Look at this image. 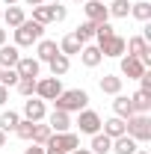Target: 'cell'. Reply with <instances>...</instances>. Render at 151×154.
I'll use <instances>...</instances> for the list:
<instances>
[{
	"instance_id": "e0dca14e",
	"label": "cell",
	"mask_w": 151,
	"mask_h": 154,
	"mask_svg": "<svg viewBox=\"0 0 151 154\" xmlns=\"http://www.w3.org/2000/svg\"><path fill=\"white\" fill-rule=\"evenodd\" d=\"M18 59H21V54L15 45H0V68H15Z\"/></svg>"
},
{
	"instance_id": "1f68e13d",
	"label": "cell",
	"mask_w": 151,
	"mask_h": 154,
	"mask_svg": "<svg viewBox=\"0 0 151 154\" xmlns=\"http://www.w3.org/2000/svg\"><path fill=\"white\" fill-rule=\"evenodd\" d=\"M21 122L18 113H12V110H6V113H0V131L6 134V131H15V125Z\"/></svg>"
},
{
	"instance_id": "74e56055",
	"label": "cell",
	"mask_w": 151,
	"mask_h": 154,
	"mask_svg": "<svg viewBox=\"0 0 151 154\" xmlns=\"http://www.w3.org/2000/svg\"><path fill=\"white\" fill-rule=\"evenodd\" d=\"M45 154H65V151H59V148H54V145H45Z\"/></svg>"
},
{
	"instance_id": "277c9868",
	"label": "cell",
	"mask_w": 151,
	"mask_h": 154,
	"mask_svg": "<svg viewBox=\"0 0 151 154\" xmlns=\"http://www.w3.org/2000/svg\"><path fill=\"white\" fill-rule=\"evenodd\" d=\"M68 18V9L59 6V3H42V6H33V21L36 24H51V21H65Z\"/></svg>"
},
{
	"instance_id": "44dd1931",
	"label": "cell",
	"mask_w": 151,
	"mask_h": 154,
	"mask_svg": "<svg viewBox=\"0 0 151 154\" xmlns=\"http://www.w3.org/2000/svg\"><path fill=\"white\" fill-rule=\"evenodd\" d=\"M131 104H133V113H145L148 116V110H151V92H133L131 95Z\"/></svg>"
},
{
	"instance_id": "e575fe53",
	"label": "cell",
	"mask_w": 151,
	"mask_h": 154,
	"mask_svg": "<svg viewBox=\"0 0 151 154\" xmlns=\"http://www.w3.org/2000/svg\"><path fill=\"white\" fill-rule=\"evenodd\" d=\"M139 89H142V92H151V74H148V71L139 77Z\"/></svg>"
},
{
	"instance_id": "836d02e7",
	"label": "cell",
	"mask_w": 151,
	"mask_h": 154,
	"mask_svg": "<svg viewBox=\"0 0 151 154\" xmlns=\"http://www.w3.org/2000/svg\"><path fill=\"white\" fill-rule=\"evenodd\" d=\"M15 83H18V71H15V68H0V86L9 89V86H15Z\"/></svg>"
},
{
	"instance_id": "30bf717a",
	"label": "cell",
	"mask_w": 151,
	"mask_h": 154,
	"mask_svg": "<svg viewBox=\"0 0 151 154\" xmlns=\"http://www.w3.org/2000/svg\"><path fill=\"white\" fill-rule=\"evenodd\" d=\"M83 9H86V21H92V24L110 21V12H107L104 0H83Z\"/></svg>"
},
{
	"instance_id": "8d00e7d4",
	"label": "cell",
	"mask_w": 151,
	"mask_h": 154,
	"mask_svg": "<svg viewBox=\"0 0 151 154\" xmlns=\"http://www.w3.org/2000/svg\"><path fill=\"white\" fill-rule=\"evenodd\" d=\"M6 101H9V89H6V86H0V104H6Z\"/></svg>"
},
{
	"instance_id": "d6a6232c",
	"label": "cell",
	"mask_w": 151,
	"mask_h": 154,
	"mask_svg": "<svg viewBox=\"0 0 151 154\" xmlns=\"http://www.w3.org/2000/svg\"><path fill=\"white\" fill-rule=\"evenodd\" d=\"M51 136H54L51 125H39V122H36V131H33V142H36V145H45V142H48Z\"/></svg>"
},
{
	"instance_id": "7a4b0ae2",
	"label": "cell",
	"mask_w": 151,
	"mask_h": 154,
	"mask_svg": "<svg viewBox=\"0 0 151 154\" xmlns=\"http://www.w3.org/2000/svg\"><path fill=\"white\" fill-rule=\"evenodd\" d=\"M125 134L136 139V142H148L151 139V119L145 113H133L128 122H125Z\"/></svg>"
},
{
	"instance_id": "ffe728a7",
	"label": "cell",
	"mask_w": 151,
	"mask_h": 154,
	"mask_svg": "<svg viewBox=\"0 0 151 154\" xmlns=\"http://www.w3.org/2000/svg\"><path fill=\"white\" fill-rule=\"evenodd\" d=\"M0 21H6V24L15 30V27H21V24L27 21V15H24L21 6H9V9H3V18H0Z\"/></svg>"
},
{
	"instance_id": "8992f818",
	"label": "cell",
	"mask_w": 151,
	"mask_h": 154,
	"mask_svg": "<svg viewBox=\"0 0 151 154\" xmlns=\"http://www.w3.org/2000/svg\"><path fill=\"white\" fill-rule=\"evenodd\" d=\"M62 92V83H59V77H42V80H36V95L42 98V101H54V98Z\"/></svg>"
},
{
	"instance_id": "8fae6325",
	"label": "cell",
	"mask_w": 151,
	"mask_h": 154,
	"mask_svg": "<svg viewBox=\"0 0 151 154\" xmlns=\"http://www.w3.org/2000/svg\"><path fill=\"white\" fill-rule=\"evenodd\" d=\"M119 59H122V65H119V68H122V74L128 77V80H139V77L148 71V68H145L136 57H131V54H128V57H119Z\"/></svg>"
},
{
	"instance_id": "ba28073f",
	"label": "cell",
	"mask_w": 151,
	"mask_h": 154,
	"mask_svg": "<svg viewBox=\"0 0 151 154\" xmlns=\"http://www.w3.org/2000/svg\"><path fill=\"white\" fill-rule=\"evenodd\" d=\"M77 128H80V134H101V116L95 113V110H80V119H77Z\"/></svg>"
},
{
	"instance_id": "7c38bea8",
	"label": "cell",
	"mask_w": 151,
	"mask_h": 154,
	"mask_svg": "<svg viewBox=\"0 0 151 154\" xmlns=\"http://www.w3.org/2000/svg\"><path fill=\"white\" fill-rule=\"evenodd\" d=\"M45 116H48V110H45V101H42V98L24 101V119H27V122H42Z\"/></svg>"
},
{
	"instance_id": "484cf974",
	"label": "cell",
	"mask_w": 151,
	"mask_h": 154,
	"mask_svg": "<svg viewBox=\"0 0 151 154\" xmlns=\"http://www.w3.org/2000/svg\"><path fill=\"white\" fill-rule=\"evenodd\" d=\"M131 15H133L136 21H142V24H148V21H151V3H148V0L133 3V6H131Z\"/></svg>"
},
{
	"instance_id": "d590c367",
	"label": "cell",
	"mask_w": 151,
	"mask_h": 154,
	"mask_svg": "<svg viewBox=\"0 0 151 154\" xmlns=\"http://www.w3.org/2000/svg\"><path fill=\"white\" fill-rule=\"evenodd\" d=\"M24 154H45V145H36V142H33V145H30Z\"/></svg>"
},
{
	"instance_id": "9c48e42d",
	"label": "cell",
	"mask_w": 151,
	"mask_h": 154,
	"mask_svg": "<svg viewBox=\"0 0 151 154\" xmlns=\"http://www.w3.org/2000/svg\"><path fill=\"white\" fill-rule=\"evenodd\" d=\"M45 145H54V148H59V151H74V148H80V136L71 134V131H65V134H54Z\"/></svg>"
},
{
	"instance_id": "5bb4252c",
	"label": "cell",
	"mask_w": 151,
	"mask_h": 154,
	"mask_svg": "<svg viewBox=\"0 0 151 154\" xmlns=\"http://www.w3.org/2000/svg\"><path fill=\"white\" fill-rule=\"evenodd\" d=\"M48 125H51V131H54V134H65V131H71V113L54 110V113L48 116Z\"/></svg>"
},
{
	"instance_id": "d4e9b609",
	"label": "cell",
	"mask_w": 151,
	"mask_h": 154,
	"mask_svg": "<svg viewBox=\"0 0 151 154\" xmlns=\"http://www.w3.org/2000/svg\"><path fill=\"white\" fill-rule=\"evenodd\" d=\"M110 148H113V139L107 134H95L92 136V148H89L92 154H110Z\"/></svg>"
},
{
	"instance_id": "7bdbcfd3",
	"label": "cell",
	"mask_w": 151,
	"mask_h": 154,
	"mask_svg": "<svg viewBox=\"0 0 151 154\" xmlns=\"http://www.w3.org/2000/svg\"><path fill=\"white\" fill-rule=\"evenodd\" d=\"M3 3H6V6H15V3H18V0H3Z\"/></svg>"
},
{
	"instance_id": "ab89813d",
	"label": "cell",
	"mask_w": 151,
	"mask_h": 154,
	"mask_svg": "<svg viewBox=\"0 0 151 154\" xmlns=\"http://www.w3.org/2000/svg\"><path fill=\"white\" fill-rule=\"evenodd\" d=\"M24 3H27V6H42L45 0H24Z\"/></svg>"
},
{
	"instance_id": "9a60e30c",
	"label": "cell",
	"mask_w": 151,
	"mask_h": 154,
	"mask_svg": "<svg viewBox=\"0 0 151 154\" xmlns=\"http://www.w3.org/2000/svg\"><path fill=\"white\" fill-rule=\"evenodd\" d=\"M36 54H39V62H51V59L59 54V45L57 42H51V38H39L36 42Z\"/></svg>"
},
{
	"instance_id": "7402d4cb",
	"label": "cell",
	"mask_w": 151,
	"mask_h": 154,
	"mask_svg": "<svg viewBox=\"0 0 151 154\" xmlns=\"http://www.w3.org/2000/svg\"><path fill=\"white\" fill-rule=\"evenodd\" d=\"M101 128H104V134L110 136V139H116V136H122V134H125V119H119V116H113V119L101 122Z\"/></svg>"
},
{
	"instance_id": "4dcf8cb0",
	"label": "cell",
	"mask_w": 151,
	"mask_h": 154,
	"mask_svg": "<svg viewBox=\"0 0 151 154\" xmlns=\"http://www.w3.org/2000/svg\"><path fill=\"white\" fill-rule=\"evenodd\" d=\"M15 89H18L24 98H33V95H36V80H33V77H18Z\"/></svg>"
},
{
	"instance_id": "d6986e66",
	"label": "cell",
	"mask_w": 151,
	"mask_h": 154,
	"mask_svg": "<svg viewBox=\"0 0 151 154\" xmlns=\"http://www.w3.org/2000/svg\"><path fill=\"white\" fill-rule=\"evenodd\" d=\"M101 51H98V45H83V51H80V62L86 65V68H95V65H101Z\"/></svg>"
},
{
	"instance_id": "2e32d148",
	"label": "cell",
	"mask_w": 151,
	"mask_h": 154,
	"mask_svg": "<svg viewBox=\"0 0 151 154\" xmlns=\"http://www.w3.org/2000/svg\"><path fill=\"white\" fill-rule=\"evenodd\" d=\"M110 151H113V154H136V151H139V142L131 139L128 134H122V136L113 139V148H110Z\"/></svg>"
},
{
	"instance_id": "bcb514c9",
	"label": "cell",
	"mask_w": 151,
	"mask_h": 154,
	"mask_svg": "<svg viewBox=\"0 0 151 154\" xmlns=\"http://www.w3.org/2000/svg\"><path fill=\"white\" fill-rule=\"evenodd\" d=\"M0 18H3V9H0Z\"/></svg>"
},
{
	"instance_id": "4316f807",
	"label": "cell",
	"mask_w": 151,
	"mask_h": 154,
	"mask_svg": "<svg viewBox=\"0 0 151 154\" xmlns=\"http://www.w3.org/2000/svg\"><path fill=\"white\" fill-rule=\"evenodd\" d=\"M74 38L80 42V45H89V42L95 38V24L92 21H83V24L74 30Z\"/></svg>"
},
{
	"instance_id": "83f0119b",
	"label": "cell",
	"mask_w": 151,
	"mask_h": 154,
	"mask_svg": "<svg viewBox=\"0 0 151 154\" xmlns=\"http://www.w3.org/2000/svg\"><path fill=\"white\" fill-rule=\"evenodd\" d=\"M80 51H83V45L74 38V33H71V36H65L62 42H59V54H65V57H71V54H80Z\"/></svg>"
},
{
	"instance_id": "60d3db41",
	"label": "cell",
	"mask_w": 151,
	"mask_h": 154,
	"mask_svg": "<svg viewBox=\"0 0 151 154\" xmlns=\"http://www.w3.org/2000/svg\"><path fill=\"white\" fill-rule=\"evenodd\" d=\"M0 45H6V30L0 27Z\"/></svg>"
},
{
	"instance_id": "603a6c76",
	"label": "cell",
	"mask_w": 151,
	"mask_h": 154,
	"mask_svg": "<svg viewBox=\"0 0 151 154\" xmlns=\"http://www.w3.org/2000/svg\"><path fill=\"white\" fill-rule=\"evenodd\" d=\"M101 92H104V95H119V92H122V77L104 74L101 77Z\"/></svg>"
},
{
	"instance_id": "cb8c5ba5",
	"label": "cell",
	"mask_w": 151,
	"mask_h": 154,
	"mask_svg": "<svg viewBox=\"0 0 151 154\" xmlns=\"http://www.w3.org/2000/svg\"><path fill=\"white\" fill-rule=\"evenodd\" d=\"M48 65H51V74H54V77H62L68 68H71V59L65 57V54H57V57L51 59Z\"/></svg>"
},
{
	"instance_id": "b9f144b4",
	"label": "cell",
	"mask_w": 151,
	"mask_h": 154,
	"mask_svg": "<svg viewBox=\"0 0 151 154\" xmlns=\"http://www.w3.org/2000/svg\"><path fill=\"white\" fill-rule=\"evenodd\" d=\"M3 145H6V134L0 131V148H3Z\"/></svg>"
},
{
	"instance_id": "f546056e",
	"label": "cell",
	"mask_w": 151,
	"mask_h": 154,
	"mask_svg": "<svg viewBox=\"0 0 151 154\" xmlns=\"http://www.w3.org/2000/svg\"><path fill=\"white\" fill-rule=\"evenodd\" d=\"M107 12L113 18H128L131 15V3L128 0H113V6H107Z\"/></svg>"
},
{
	"instance_id": "3957f363",
	"label": "cell",
	"mask_w": 151,
	"mask_h": 154,
	"mask_svg": "<svg viewBox=\"0 0 151 154\" xmlns=\"http://www.w3.org/2000/svg\"><path fill=\"white\" fill-rule=\"evenodd\" d=\"M39 38H45V27L36 24V21H24L21 27H15V48H30V45H36Z\"/></svg>"
},
{
	"instance_id": "7dc6e473",
	"label": "cell",
	"mask_w": 151,
	"mask_h": 154,
	"mask_svg": "<svg viewBox=\"0 0 151 154\" xmlns=\"http://www.w3.org/2000/svg\"><path fill=\"white\" fill-rule=\"evenodd\" d=\"M74 3H83V0H74Z\"/></svg>"
},
{
	"instance_id": "5b68a950",
	"label": "cell",
	"mask_w": 151,
	"mask_h": 154,
	"mask_svg": "<svg viewBox=\"0 0 151 154\" xmlns=\"http://www.w3.org/2000/svg\"><path fill=\"white\" fill-rule=\"evenodd\" d=\"M98 51H101V57H125L128 38H122L119 33H113L107 38H98Z\"/></svg>"
},
{
	"instance_id": "4fadbf2b",
	"label": "cell",
	"mask_w": 151,
	"mask_h": 154,
	"mask_svg": "<svg viewBox=\"0 0 151 154\" xmlns=\"http://www.w3.org/2000/svg\"><path fill=\"white\" fill-rule=\"evenodd\" d=\"M15 71H18V77H33V80H39V71H42V62L33 57H21L18 65H15Z\"/></svg>"
},
{
	"instance_id": "f6af8a7d",
	"label": "cell",
	"mask_w": 151,
	"mask_h": 154,
	"mask_svg": "<svg viewBox=\"0 0 151 154\" xmlns=\"http://www.w3.org/2000/svg\"><path fill=\"white\" fill-rule=\"evenodd\" d=\"M136 154H148V151H136Z\"/></svg>"
},
{
	"instance_id": "ac0fdd59",
	"label": "cell",
	"mask_w": 151,
	"mask_h": 154,
	"mask_svg": "<svg viewBox=\"0 0 151 154\" xmlns=\"http://www.w3.org/2000/svg\"><path fill=\"white\" fill-rule=\"evenodd\" d=\"M113 98H116V101H113V113L119 116V119H125V122H128V119L133 116V104H131V98L122 95V92H119V95H113Z\"/></svg>"
},
{
	"instance_id": "f35d334b",
	"label": "cell",
	"mask_w": 151,
	"mask_h": 154,
	"mask_svg": "<svg viewBox=\"0 0 151 154\" xmlns=\"http://www.w3.org/2000/svg\"><path fill=\"white\" fill-rule=\"evenodd\" d=\"M68 154H92L89 148H74V151H68Z\"/></svg>"
},
{
	"instance_id": "52a82bcc",
	"label": "cell",
	"mask_w": 151,
	"mask_h": 154,
	"mask_svg": "<svg viewBox=\"0 0 151 154\" xmlns=\"http://www.w3.org/2000/svg\"><path fill=\"white\" fill-rule=\"evenodd\" d=\"M125 54H131V57H136L145 68L151 65V48H148V42L142 36H133V38H128V51Z\"/></svg>"
},
{
	"instance_id": "ee69618b",
	"label": "cell",
	"mask_w": 151,
	"mask_h": 154,
	"mask_svg": "<svg viewBox=\"0 0 151 154\" xmlns=\"http://www.w3.org/2000/svg\"><path fill=\"white\" fill-rule=\"evenodd\" d=\"M45 3H59V0H45Z\"/></svg>"
},
{
	"instance_id": "f1b7e54d",
	"label": "cell",
	"mask_w": 151,
	"mask_h": 154,
	"mask_svg": "<svg viewBox=\"0 0 151 154\" xmlns=\"http://www.w3.org/2000/svg\"><path fill=\"white\" fill-rule=\"evenodd\" d=\"M33 131H36V122H27V119H21L18 125H15V134H18V139H27V142H33Z\"/></svg>"
},
{
	"instance_id": "6da1fadb",
	"label": "cell",
	"mask_w": 151,
	"mask_h": 154,
	"mask_svg": "<svg viewBox=\"0 0 151 154\" xmlns=\"http://www.w3.org/2000/svg\"><path fill=\"white\" fill-rule=\"evenodd\" d=\"M54 104H57V110H62V113H80V110H86L89 95L83 89H62L54 98Z\"/></svg>"
}]
</instances>
